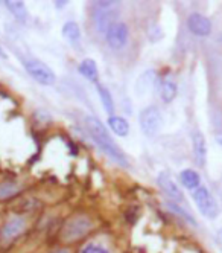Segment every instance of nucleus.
<instances>
[{"label":"nucleus","mask_w":222,"mask_h":253,"mask_svg":"<svg viewBox=\"0 0 222 253\" xmlns=\"http://www.w3.org/2000/svg\"><path fill=\"white\" fill-rule=\"evenodd\" d=\"M0 58H6V53H5V50L2 49V46H0Z\"/></svg>","instance_id":"obj_22"},{"label":"nucleus","mask_w":222,"mask_h":253,"mask_svg":"<svg viewBox=\"0 0 222 253\" xmlns=\"http://www.w3.org/2000/svg\"><path fill=\"white\" fill-rule=\"evenodd\" d=\"M219 143H221V145H222V137H219Z\"/></svg>","instance_id":"obj_24"},{"label":"nucleus","mask_w":222,"mask_h":253,"mask_svg":"<svg viewBox=\"0 0 222 253\" xmlns=\"http://www.w3.org/2000/svg\"><path fill=\"white\" fill-rule=\"evenodd\" d=\"M180 180H181L183 186L186 188V189H190V191H195L196 188L201 186V177L193 169H184V171H181Z\"/></svg>","instance_id":"obj_15"},{"label":"nucleus","mask_w":222,"mask_h":253,"mask_svg":"<svg viewBox=\"0 0 222 253\" xmlns=\"http://www.w3.org/2000/svg\"><path fill=\"white\" fill-rule=\"evenodd\" d=\"M26 227V221L22 218V216H12L6 221V224L3 226V230H2V238L5 241H11L14 240L15 237H18Z\"/></svg>","instance_id":"obj_11"},{"label":"nucleus","mask_w":222,"mask_h":253,"mask_svg":"<svg viewBox=\"0 0 222 253\" xmlns=\"http://www.w3.org/2000/svg\"><path fill=\"white\" fill-rule=\"evenodd\" d=\"M168 208L171 209V212H172V213H175V215L181 216V218H183L184 221H187L189 224H192L193 227H196V220L193 218V216H192L186 209H183L180 205H177V203H174V202H168Z\"/></svg>","instance_id":"obj_19"},{"label":"nucleus","mask_w":222,"mask_h":253,"mask_svg":"<svg viewBox=\"0 0 222 253\" xmlns=\"http://www.w3.org/2000/svg\"><path fill=\"white\" fill-rule=\"evenodd\" d=\"M117 8L116 2H99L95 11V23L101 34H105L108 28L113 25L114 20V11Z\"/></svg>","instance_id":"obj_5"},{"label":"nucleus","mask_w":222,"mask_h":253,"mask_svg":"<svg viewBox=\"0 0 222 253\" xmlns=\"http://www.w3.org/2000/svg\"><path fill=\"white\" fill-rule=\"evenodd\" d=\"M98 95L101 98V102H102V105L105 108V112L110 116H113L114 115V101H113V96H111V93H110V90L105 85L98 84Z\"/></svg>","instance_id":"obj_17"},{"label":"nucleus","mask_w":222,"mask_h":253,"mask_svg":"<svg viewBox=\"0 0 222 253\" xmlns=\"http://www.w3.org/2000/svg\"><path fill=\"white\" fill-rule=\"evenodd\" d=\"M25 64V69L28 74L37 81L43 85H52L57 81V77H55L53 70L43 61L37 60V58H26L23 61Z\"/></svg>","instance_id":"obj_3"},{"label":"nucleus","mask_w":222,"mask_h":253,"mask_svg":"<svg viewBox=\"0 0 222 253\" xmlns=\"http://www.w3.org/2000/svg\"><path fill=\"white\" fill-rule=\"evenodd\" d=\"M79 74L87 78L88 81L91 83H98L99 80V70H98V64L95 60H91V58H85L81 61L79 64Z\"/></svg>","instance_id":"obj_13"},{"label":"nucleus","mask_w":222,"mask_h":253,"mask_svg":"<svg viewBox=\"0 0 222 253\" xmlns=\"http://www.w3.org/2000/svg\"><path fill=\"white\" fill-rule=\"evenodd\" d=\"M187 29L198 37H207L212 32V22L207 19L206 15L199 12H192L187 17Z\"/></svg>","instance_id":"obj_8"},{"label":"nucleus","mask_w":222,"mask_h":253,"mask_svg":"<svg viewBox=\"0 0 222 253\" xmlns=\"http://www.w3.org/2000/svg\"><path fill=\"white\" fill-rule=\"evenodd\" d=\"M177 92H178V85L174 80L171 78H164L161 81V87H160V96H161V101L164 104H171L175 96H177Z\"/></svg>","instance_id":"obj_14"},{"label":"nucleus","mask_w":222,"mask_h":253,"mask_svg":"<svg viewBox=\"0 0 222 253\" xmlns=\"http://www.w3.org/2000/svg\"><path fill=\"white\" fill-rule=\"evenodd\" d=\"M63 35L64 39L69 40L72 44H75L81 40V29L76 22H66L63 26Z\"/></svg>","instance_id":"obj_16"},{"label":"nucleus","mask_w":222,"mask_h":253,"mask_svg":"<svg viewBox=\"0 0 222 253\" xmlns=\"http://www.w3.org/2000/svg\"><path fill=\"white\" fill-rule=\"evenodd\" d=\"M139 124L145 136L152 137L160 133L163 126V116L157 105H148L139 115Z\"/></svg>","instance_id":"obj_2"},{"label":"nucleus","mask_w":222,"mask_h":253,"mask_svg":"<svg viewBox=\"0 0 222 253\" xmlns=\"http://www.w3.org/2000/svg\"><path fill=\"white\" fill-rule=\"evenodd\" d=\"M192 147H193V157L199 167H204L207 162V142L201 131H193L192 134Z\"/></svg>","instance_id":"obj_10"},{"label":"nucleus","mask_w":222,"mask_h":253,"mask_svg":"<svg viewBox=\"0 0 222 253\" xmlns=\"http://www.w3.org/2000/svg\"><path fill=\"white\" fill-rule=\"evenodd\" d=\"M3 5L12 12V15L15 17L17 20L20 22H26L28 19V11L23 2H3Z\"/></svg>","instance_id":"obj_18"},{"label":"nucleus","mask_w":222,"mask_h":253,"mask_svg":"<svg viewBox=\"0 0 222 253\" xmlns=\"http://www.w3.org/2000/svg\"><path fill=\"white\" fill-rule=\"evenodd\" d=\"M193 200L196 208L199 209V212L206 216V218H216L219 215V206L216 203V200L213 198V195L210 194V191L206 186H199L193 191Z\"/></svg>","instance_id":"obj_4"},{"label":"nucleus","mask_w":222,"mask_h":253,"mask_svg":"<svg viewBox=\"0 0 222 253\" xmlns=\"http://www.w3.org/2000/svg\"><path fill=\"white\" fill-rule=\"evenodd\" d=\"M50 253H69V252L64 250V249H60V250H55V252H50Z\"/></svg>","instance_id":"obj_23"},{"label":"nucleus","mask_w":222,"mask_h":253,"mask_svg":"<svg viewBox=\"0 0 222 253\" xmlns=\"http://www.w3.org/2000/svg\"><path fill=\"white\" fill-rule=\"evenodd\" d=\"M81 253H110V252H108L107 249H104L102 246H99V244L90 243V244H87V246L82 249Z\"/></svg>","instance_id":"obj_21"},{"label":"nucleus","mask_w":222,"mask_h":253,"mask_svg":"<svg viewBox=\"0 0 222 253\" xmlns=\"http://www.w3.org/2000/svg\"><path fill=\"white\" fill-rule=\"evenodd\" d=\"M85 126H87V131H88L90 137L93 139V142L110 159H113L114 162H117V164L122 165V167L129 165L128 157L114 143L113 137H111L110 131L107 130V126L102 124V121H99L95 116H88L85 119Z\"/></svg>","instance_id":"obj_1"},{"label":"nucleus","mask_w":222,"mask_h":253,"mask_svg":"<svg viewBox=\"0 0 222 253\" xmlns=\"http://www.w3.org/2000/svg\"><path fill=\"white\" fill-rule=\"evenodd\" d=\"M108 126L111 128V131H113L116 136L119 137H126L129 134V122L122 118V116H108Z\"/></svg>","instance_id":"obj_12"},{"label":"nucleus","mask_w":222,"mask_h":253,"mask_svg":"<svg viewBox=\"0 0 222 253\" xmlns=\"http://www.w3.org/2000/svg\"><path fill=\"white\" fill-rule=\"evenodd\" d=\"M128 37H129V31H128L126 23H123V22H114L105 32V39H107L108 46L116 50L122 49L128 43Z\"/></svg>","instance_id":"obj_6"},{"label":"nucleus","mask_w":222,"mask_h":253,"mask_svg":"<svg viewBox=\"0 0 222 253\" xmlns=\"http://www.w3.org/2000/svg\"><path fill=\"white\" fill-rule=\"evenodd\" d=\"M157 183L160 186V189L168 195L171 200L177 205L183 203L184 202V195L181 192V189L178 188V185L174 182V180L166 174V172H160L158 174V178H157Z\"/></svg>","instance_id":"obj_9"},{"label":"nucleus","mask_w":222,"mask_h":253,"mask_svg":"<svg viewBox=\"0 0 222 253\" xmlns=\"http://www.w3.org/2000/svg\"><path fill=\"white\" fill-rule=\"evenodd\" d=\"M17 192H18V185H15L14 182L0 183V200H6V198H11Z\"/></svg>","instance_id":"obj_20"},{"label":"nucleus","mask_w":222,"mask_h":253,"mask_svg":"<svg viewBox=\"0 0 222 253\" xmlns=\"http://www.w3.org/2000/svg\"><path fill=\"white\" fill-rule=\"evenodd\" d=\"M91 229V223L85 216H75L63 229V238L66 241H75Z\"/></svg>","instance_id":"obj_7"}]
</instances>
